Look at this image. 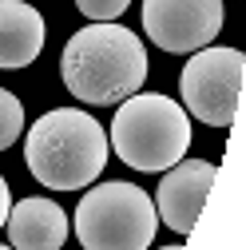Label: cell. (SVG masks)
Returning a JSON list of instances; mask_svg holds the SVG:
<instances>
[{"label":"cell","instance_id":"1","mask_svg":"<svg viewBox=\"0 0 246 250\" xmlns=\"http://www.w3.org/2000/svg\"><path fill=\"white\" fill-rule=\"evenodd\" d=\"M64 87L80 104L107 107L135 96L147 80V48L143 40L115 20L87 24L64 44L60 56Z\"/></svg>","mask_w":246,"mask_h":250},{"label":"cell","instance_id":"2","mask_svg":"<svg viewBox=\"0 0 246 250\" xmlns=\"http://www.w3.org/2000/svg\"><path fill=\"white\" fill-rule=\"evenodd\" d=\"M107 131L96 115L80 107H52L44 111L24 139V163L36 183L52 191H80L96 183L107 167Z\"/></svg>","mask_w":246,"mask_h":250},{"label":"cell","instance_id":"3","mask_svg":"<svg viewBox=\"0 0 246 250\" xmlns=\"http://www.w3.org/2000/svg\"><path fill=\"white\" fill-rule=\"evenodd\" d=\"M107 147L131 171H147V175L151 171H167L191 147V115L171 96L135 91V96L119 100Z\"/></svg>","mask_w":246,"mask_h":250},{"label":"cell","instance_id":"4","mask_svg":"<svg viewBox=\"0 0 246 250\" xmlns=\"http://www.w3.org/2000/svg\"><path fill=\"white\" fill-rule=\"evenodd\" d=\"M155 230V203L135 183H100L76 207V238L83 250H147Z\"/></svg>","mask_w":246,"mask_h":250},{"label":"cell","instance_id":"5","mask_svg":"<svg viewBox=\"0 0 246 250\" xmlns=\"http://www.w3.org/2000/svg\"><path fill=\"white\" fill-rule=\"evenodd\" d=\"M246 56L238 48H199L183 64L179 91H183V111L195 115L206 127H230L238 111V91H242Z\"/></svg>","mask_w":246,"mask_h":250},{"label":"cell","instance_id":"6","mask_svg":"<svg viewBox=\"0 0 246 250\" xmlns=\"http://www.w3.org/2000/svg\"><path fill=\"white\" fill-rule=\"evenodd\" d=\"M223 0H143V32L163 52H199L223 32Z\"/></svg>","mask_w":246,"mask_h":250},{"label":"cell","instance_id":"7","mask_svg":"<svg viewBox=\"0 0 246 250\" xmlns=\"http://www.w3.org/2000/svg\"><path fill=\"white\" fill-rule=\"evenodd\" d=\"M214 167L210 159H179L175 167L163 171L159 191H155V214L175 230V234H191L199 223V210L214 187Z\"/></svg>","mask_w":246,"mask_h":250},{"label":"cell","instance_id":"8","mask_svg":"<svg viewBox=\"0 0 246 250\" xmlns=\"http://www.w3.org/2000/svg\"><path fill=\"white\" fill-rule=\"evenodd\" d=\"M4 227L12 250H60L68 242V214L52 199H20L8 207Z\"/></svg>","mask_w":246,"mask_h":250},{"label":"cell","instance_id":"9","mask_svg":"<svg viewBox=\"0 0 246 250\" xmlns=\"http://www.w3.org/2000/svg\"><path fill=\"white\" fill-rule=\"evenodd\" d=\"M44 16L24 0H0V68H28L44 52Z\"/></svg>","mask_w":246,"mask_h":250},{"label":"cell","instance_id":"10","mask_svg":"<svg viewBox=\"0 0 246 250\" xmlns=\"http://www.w3.org/2000/svg\"><path fill=\"white\" fill-rule=\"evenodd\" d=\"M24 131V104L8 87H0V151H8Z\"/></svg>","mask_w":246,"mask_h":250},{"label":"cell","instance_id":"11","mask_svg":"<svg viewBox=\"0 0 246 250\" xmlns=\"http://www.w3.org/2000/svg\"><path fill=\"white\" fill-rule=\"evenodd\" d=\"M127 4H131V0H76V8H80L87 20H96V24L119 20L123 12H127Z\"/></svg>","mask_w":246,"mask_h":250},{"label":"cell","instance_id":"12","mask_svg":"<svg viewBox=\"0 0 246 250\" xmlns=\"http://www.w3.org/2000/svg\"><path fill=\"white\" fill-rule=\"evenodd\" d=\"M8 207H12V191H8L4 175H0V227H4V218H8Z\"/></svg>","mask_w":246,"mask_h":250},{"label":"cell","instance_id":"13","mask_svg":"<svg viewBox=\"0 0 246 250\" xmlns=\"http://www.w3.org/2000/svg\"><path fill=\"white\" fill-rule=\"evenodd\" d=\"M159 250H183V246H179V242H175V246H159Z\"/></svg>","mask_w":246,"mask_h":250},{"label":"cell","instance_id":"14","mask_svg":"<svg viewBox=\"0 0 246 250\" xmlns=\"http://www.w3.org/2000/svg\"><path fill=\"white\" fill-rule=\"evenodd\" d=\"M0 250H12V246H4V242H0Z\"/></svg>","mask_w":246,"mask_h":250}]
</instances>
